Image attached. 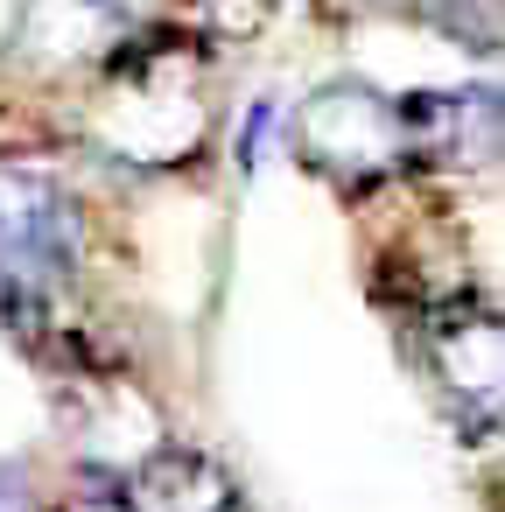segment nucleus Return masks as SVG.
<instances>
[{
    "label": "nucleus",
    "mask_w": 505,
    "mask_h": 512,
    "mask_svg": "<svg viewBox=\"0 0 505 512\" xmlns=\"http://www.w3.org/2000/svg\"><path fill=\"white\" fill-rule=\"evenodd\" d=\"M204 134V99H197V71H183L176 50H148L120 71V85L99 106V141L120 162H148L169 169L197 148Z\"/></svg>",
    "instance_id": "f257e3e1"
},
{
    "label": "nucleus",
    "mask_w": 505,
    "mask_h": 512,
    "mask_svg": "<svg viewBox=\"0 0 505 512\" xmlns=\"http://www.w3.org/2000/svg\"><path fill=\"white\" fill-rule=\"evenodd\" d=\"M295 141L316 169L344 176V183H372L386 169L407 162V134H400V106L365 92V85H330L302 106Z\"/></svg>",
    "instance_id": "f03ea898"
},
{
    "label": "nucleus",
    "mask_w": 505,
    "mask_h": 512,
    "mask_svg": "<svg viewBox=\"0 0 505 512\" xmlns=\"http://www.w3.org/2000/svg\"><path fill=\"white\" fill-rule=\"evenodd\" d=\"M71 218L57 183L0 169V281H15V302H43L71 281Z\"/></svg>",
    "instance_id": "7ed1b4c3"
},
{
    "label": "nucleus",
    "mask_w": 505,
    "mask_h": 512,
    "mask_svg": "<svg viewBox=\"0 0 505 512\" xmlns=\"http://www.w3.org/2000/svg\"><path fill=\"white\" fill-rule=\"evenodd\" d=\"M232 498L239 491H232L225 463L204 449H183V442H162L155 456H141L120 491L127 512H232Z\"/></svg>",
    "instance_id": "20e7f679"
},
{
    "label": "nucleus",
    "mask_w": 505,
    "mask_h": 512,
    "mask_svg": "<svg viewBox=\"0 0 505 512\" xmlns=\"http://www.w3.org/2000/svg\"><path fill=\"white\" fill-rule=\"evenodd\" d=\"M428 365H435V379L456 400H470L477 414H491V400H498V323H491V309L449 302L428 323Z\"/></svg>",
    "instance_id": "39448f33"
},
{
    "label": "nucleus",
    "mask_w": 505,
    "mask_h": 512,
    "mask_svg": "<svg viewBox=\"0 0 505 512\" xmlns=\"http://www.w3.org/2000/svg\"><path fill=\"white\" fill-rule=\"evenodd\" d=\"M64 512H127L120 498H78V505H64Z\"/></svg>",
    "instance_id": "423d86ee"
},
{
    "label": "nucleus",
    "mask_w": 505,
    "mask_h": 512,
    "mask_svg": "<svg viewBox=\"0 0 505 512\" xmlns=\"http://www.w3.org/2000/svg\"><path fill=\"white\" fill-rule=\"evenodd\" d=\"M0 512H22V498H8V484H0Z\"/></svg>",
    "instance_id": "0eeeda50"
}]
</instances>
